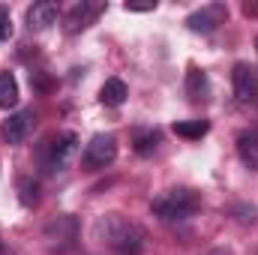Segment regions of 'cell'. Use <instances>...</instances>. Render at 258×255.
<instances>
[{"mask_svg": "<svg viewBox=\"0 0 258 255\" xmlns=\"http://www.w3.org/2000/svg\"><path fill=\"white\" fill-rule=\"evenodd\" d=\"M255 48H258V39H255Z\"/></svg>", "mask_w": 258, "mask_h": 255, "instance_id": "23", "label": "cell"}, {"mask_svg": "<svg viewBox=\"0 0 258 255\" xmlns=\"http://www.w3.org/2000/svg\"><path fill=\"white\" fill-rule=\"evenodd\" d=\"M207 120H186V123H174V132L180 135V138H201V135H207Z\"/></svg>", "mask_w": 258, "mask_h": 255, "instance_id": "16", "label": "cell"}, {"mask_svg": "<svg viewBox=\"0 0 258 255\" xmlns=\"http://www.w3.org/2000/svg\"><path fill=\"white\" fill-rule=\"evenodd\" d=\"M207 90H210L207 75H204L201 69H189V72H186V93H189V99H192V102L204 99V96H207Z\"/></svg>", "mask_w": 258, "mask_h": 255, "instance_id": "14", "label": "cell"}, {"mask_svg": "<svg viewBox=\"0 0 258 255\" xmlns=\"http://www.w3.org/2000/svg\"><path fill=\"white\" fill-rule=\"evenodd\" d=\"M18 105V81L12 72H0V108Z\"/></svg>", "mask_w": 258, "mask_h": 255, "instance_id": "13", "label": "cell"}, {"mask_svg": "<svg viewBox=\"0 0 258 255\" xmlns=\"http://www.w3.org/2000/svg\"><path fill=\"white\" fill-rule=\"evenodd\" d=\"M231 84H234V96L240 102H255L258 99V69L249 63H237L231 72Z\"/></svg>", "mask_w": 258, "mask_h": 255, "instance_id": "6", "label": "cell"}, {"mask_svg": "<svg viewBox=\"0 0 258 255\" xmlns=\"http://www.w3.org/2000/svg\"><path fill=\"white\" fill-rule=\"evenodd\" d=\"M210 255H231L228 249H216V252H210Z\"/></svg>", "mask_w": 258, "mask_h": 255, "instance_id": "21", "label": "cell"}, {"mask_svg": "<svg viewBox=\"0 0 258 255\" xmlns=\"http://www.w3.org/2000/svg\"><path fill=\"white\" fill-rule=\"evenodd\" d=\"M96 231L114 252L120 255H138L144 249V228L138 222L126 219L123 213H105L96 222Z\"/></svg>", "mask_w": 258, "mask_h": 255, "instance_id": "1", "label": "cell"}, {"mask_svg": "<svg viewBox=\"0 0 258 255\" xmlns=\"http://www.w3.org/2000/svg\"><path fill=\"white\" fill-rule=\"evenodd\" d=\"M150 210L159 216V219H186L201 210V198L195 189H186V186H177V189H165L162 195L153 198Z\"/></svg>", "mask_w": 258, "mask_h": 255, "instance_id": "2", "label": "cell"}, {"mask_svg": "<svg viewBox=\"0 0 258 255\" xmlns=\"http://www.w3.org/2000/svg\"><path fill=\"white\" fill-rule=\"evenodd\" d=\"M57 21V6L54 3H33L27 9V27L30 30H45Z\"/></svg>", "mask_w": 258, "mask_h": 255, "instance_id": "9", "label": "cell"}, {"mask_svg": "<svg viewBox=\"0 0 258 255\" xmlns=\"http://www.w3.org/2000/svg\"><path fill=\"white\" fill-rule=\"evenodd\" d=\"M12 36V18H9V9L0 6V42Z\"/></svg>", "mask_w": 258, "mask_h": 255, "instance_id": "18", "label": "cell"}, {"mask_svg": "<svg viewBox=\"0 0 258 255\" xmlns=\"http://www.w3.org/2000/svg\"><path fill=\"white\" fill-rule=\"evenodd\" d=\"M132 141H135V150L147 156V153L156 150V144H159V132H156V129H135V132H132Z\"/></svg>", "mask_w": 258, "mask_h": 255, "instance_id": "15", "label": "cell"}, {"mask_svg": "<svg viewBox=\"0 0 258 255\" xmlns=\"http://www.w3.org/2000/svg\"><path fill=\"white\" fill-rule=\"evenodd\" d=\"M252 12H258V3H255V6H252Z\"/></svg>", "mask_w": 258, "mask_h": 255, "instance_id": "22", "label": "cell"}, {"mask_svg": "<svg viewBox=\"0 0 258 255\" xmlns=\"http://www.w3.org/2000/svg\"><path fill=\"white\" fill-rule=\"evenodd\" d=\"M225 18H228L225 3H207L201 9H195L192 15L186 18V24H189V30H195V33H213L219 24H225Z\"/></svg>", "mask_w": 258, "mask_h": 255, "instance_id": "5", "label": "cell"}, {"mask_svg": "<svg viewBox=\"0 0 258 255\" xmlns=\"http://www.w3.org/2000/svg\"><path fill=\"white\" fill-rule=\"evenodd\" d=\"M78 156V135L75 132H57V135H48L39 147V159H42V168L48 174L54 171H63L69 168V162Z\"/></svg>", "mask_w": 258, "mask_h": 255, "instance_id": "3", "label": "cell"}, {"mask_svg": "<svg viewBox=\"0 0 258 255\" xmlns=\"http://www.w3.org/2000/svg\"><path fill=\"white\" fill-rule=\"evenodd\" d=\"M237 156H240V162L249 171H258V132L255 129H246V132L237 135Z\"/></svg>", "mask_w": 258, "mask_h": 255, "instance_id": "8", "label": "cell"}, {"mask_svg": "<svg viewBox=\"0 0 258 255\" xmlns=\"http://www.w3.org/2000/svg\"><path fill=\"white\" fill-rule=\"evenodd\" d=\"M126 96H129V90H126V84L120 81V78H108L105 84H102V90H99V99L105 102V105H123L126 102Z\"/></svg>", "mask_w": 258, "mask_h": 255, "instance_id": "12", "label": "cell"}, {"mask_svg": "<svg viewBox=\"0 0 258 255\" xmlns=\"http://www.w3.org/2000/svg\"><path fill=\"white\" fill-rule=\"evenodd\" d=\"M114 156H117V138L99 132V135L90 138V144H87V150H84V168H87V171L105 168V165L114 162Z\"/></svg>", "mask_w": 258, "mask_h": 255, "instance_id": "4", "label": "cell"}, {"mask_svg": "<svg viewBox=\"0 0 258 255\" xmlns=\"http://www.w3.org/2000/svg\"><path fill=\"white\" fill-rule=\"evenodd\" d=\"M33 111H15V114H9V120L3 123V138H6V144H21L27 135H30V129H33Z\"/></svg>", "mask_w": 258, "mask_h": 255, "instance_id": "7", "label": "cell"}, {"mask_svg": "<svg viewBox=\"0 0 258 255\" xmlns=\"http://www.w3.org/2000/svg\"><path fill=\"white\" fill-rule=\"evenodd\" d=\"M75 234H78V222H75L72 216H57V219L45 228V237H48L51 243H69V240H75Z\"/></svg>", "mask_w": 258, "mask_h": 255, "instance_id": "11", "label": "cell"}, {"mask_svg": "<svg viewBox=\"0 0 258 255\" xmlns=\"http://www.w3.org/2000/svg\"><path fill=\"white\" fill-rule=\"evenodd\" d=\"M96 12H99V6L75 3V6L69 9V15H66V33H78V30H84V27L96 18Z\"/></svg>", "mask_w": 258, "mask_h": 255, "instance_id": "10", "label": "cell"}, {"mask_svg": "<svg viewBox=\"0 0 258 255\" xmlns=\"http://www.w3.org/2000/svg\"><path fill=\"white\" fill-rule=\"evenodd\" d=\"M60 255H81V252H78V249H63Z\"/></svg>", "mask_w": 258, "mask_h": 255, "instance_id": "20", "label": "cell"}, {"mask_svg": "<svg viewBox=\"0 0 258 255\" xmlns=\"http://www.w3.org/2000/svg\"><path fill=\"white\" fill-rule=\"evenodd\" d=\"M156 9V0H147V3H135V0H126V12H150Z\"/></svg>", "mask_w": 258, "mask_h": 255, "instance_id": "19", "label": "cell"}, {"mask_svg": "<svg viewBox=\"0 0 258 255\" xmlns=\"http://www.w3.org/2000/svg\"><path fill=\"white\" fill-rule=\"evenodd\" d=\"M18 189H21V201H24V204H36V198H39V195H36V192H39L36 183H30L27 177H21V180H18Z\"/></svg>", "mask_w": 258, "mask_h": 255, "instance_id": "17", "label": "cell"}]
</instances>
